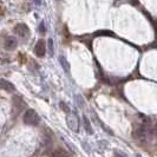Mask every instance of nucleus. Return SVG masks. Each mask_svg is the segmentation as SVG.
Instances as JSON below:
<instances>
[{
    "instance_id": "obj_12",
    "label": "nucleus",
    "mask_w": 157,
    "mask_h": 157,
    "mask_svg": "<svg viewBox=\"0 0 157 157\" xmlns=\"http://www.w3.org/2000/svg\"><path fill=\"white\" fill-rule=\"evenodd\" d=\"M39 31H40V33H41V34H44V33H45V31H46V30H45V25H44V23H41L39 25Z\"/></svg>"
},
{
    "instance_id": "obj_4",
    "label": "nucleus",
    "mask_w": 157,
    "mask_h": 157,
    "mask_svg": "<svg viewBox=\"0 0 157 157\" xmlns=\"http://www.w3.org/2000/svg\"><path fill=\"white\" fill-rule=\"evenodd\" d=\"M14 32L17 36L20 38H29L30 37V29L27 27L26 24H18L14 27Z\"/></svg>"
},
{
    "instance_id": "obj_3",
    "label": "nucleus",
    "mask_w": 157,
    "mask_h": 157,
    "mask_svg": "<svg viewBox=\"0 0 157 157\" xmlns=\"http://www.w3.org/2000/svg\"><path fill=\"white\" fill-rule=\"evenodd\" d=\"M66 121H67V125L70 128L72 131L75 132H78L79 131V119L77 117V115L75 113H69L67 117H66Z\"/></svg>"
},
{
    "instance_id": "obj_9",
    "label": "nucleus",
    "mask_w": 157,
    "mask_h": 157,
    "mask_svg": "<svg viewBox=\"0 0 157 157\" xmlns=\"http://www.w3.org/2000/svg\"><path fill=\"white\" fill-rule=\"evenodd\" d=\"M50 157H69V154L63 149H57L51 154Z\"/></svg>"
},
{
    "instance_id": "obj_5",
    "label": "nucleus",
    "mask_w": 157,
    "mask_h": 157,
    "mask_svg": "<svg viewBox=\"0 0 157 157\" xmlns=\"http://www.w3.org/2000/svg\"><path fill=\"white\" fill-rule=\"evenodd\" d=\"M34 52H36V55L38 56L39 58L45 56L46 46H45L44 40H38V41H37V44H36V46H34Z\"/></svg>"
},
{
    "instance_id": "obj_13",
    "label": "nucleus",
    "mask_w": 157,
    "mask_h": 157,
    "mask_svg": "<svg viewBox=\"0 0 157 157\" xmlns=\"http://www.w3.org/2000/svg\"><path fill=\"white\" fill-rule=\"evenodd\" d=\"M96 34H108V36H112V32H110V31H102V32H97Z\"/></svg>"
},
{
    "instance_id": "obj_10",
    "label": "nucleus",
    "mask_w": 157,
    "mask_h": 157,
    "mask_svg": "<svg viewBox=\"0 0 157 157\" xmlns=\"http://www.w3.org/2000/svg\"><path fill=\"white\" fill-rule=\"evenodd\" d=\"M60 63H62L63 69L66 71V72H69V71H70V66H69V63L66 62V58H65V57H60Z\"/></svg>"
},
{
    "instance_id": "obj_14",
    "label": "nucleus",
    "mask_w": 157,
    "mask_h": 157,
    "mask_svg": "<svg viewBox=\"0 0 157 157\" xmlns=\"http://www.w3.org/2000/svg\"><path fill=\"white\" fill-rule=\"evenodd\" d=\"M115 157H126L124 154H122V152H116L115 154Z\"/></svg>"
},
{
    "instance_id": "obj_7",
    "label": "nucleus",
    "mask_w": 157,
    "mask_h": 157,
    "mask_svg": "<svg viewBox=\"0 0 157 157\" xmlns=\"http://www.w3.org/2000/svg\"><path fill=\"white\" fill-rule=\"evenodd\" d=\"M4 45H5V48H6V50H8V51H13V50L17 47V45H18V43H17V40L14 37H7V38L5 39Z\"/></svg>"
},
{
    "instance_id": "obj_1",
    "label": "nucleus",
    "mask_w": 157,
    "mask_h": 157,
    "mask_svg": "<svg viewBox=\"0 0 157 157\" xmlns=\"http://www.w3.org/2000/svg\"><path fill=\"white\" fill-rule=\"evenodd\" d=\"M135 138L140 140L142 142H147L149 141L150 138L152 137V130L149 126V123L148 124H143V125L138 126L134 132Z\"/></svg>"
},
{
    "instance_id": "obj_6",
    "label": "nucleus",
    "mask_w": 157,
    "mask_h": 157,
    "mask_svg": "<svg viewBox=\"0 0 157 157\" xmlns=\"http://www.w3.org/2000/svg\"><path fill=\"white\" fill-rule=\"evenodd\" d=\"M0 87L4 89L5 91L10 92V94H14V92H16V87H14V85H13L11 82L6 80V79H0Z\"/></svg>"
},
{
    "instance_id": "obj_8",
    "label": "nucleus",
    "mask_w": 157,
    "mask_h": 157,
    "mask_svg": "<svg viewBox=\"0 0 157 157\" xmlns=\"http://www.w3.org/2000/svg\"><path fill=\"white\" fill-rule=\"evenodd\" d=\"M83 124H84V128H85V130H86L87 134H90V135L94 134V129H92L91 123H90V121H89V118H87L86 116L83 117Z\"/></svg>"
},
{
    "instance_id": "obj_11",
    "label": "nucleus",
    "mask_w": 157,
    "mask_h": 157,
    "mask_svg": "<svg viewBox=\"0 0 157 157\" xmlns=\"http://www.w3.org/2000/svg\"><path fill=\"white\" fill-rule=\"evenodd\" d=\"M47 45H48V52H50V55H53V40L50 39L47 40Z\"/></svg>"
},
{
    "instance_id": "obj_2",
    "label": "nucleus",
    "mask_w": 157,
    "mask_h": 157,
    "mask_svg": "<svg viewBox=\"0 0 157 157\" xmlns=\"http://www.w3.org/2000/svg\"><path fill=\"white\" fill-rule=\"evenodd\" d=\"M23 121H24V123H25V124L34 126V125H38V124H39L40 117H39V115L33 110V109H29L27 111H25Z\"/></svg>"
}]
</instances>
